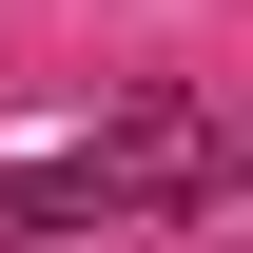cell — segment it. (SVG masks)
<instances>
[{
  "instance_id": "cell-1",
  "label": "cell",
  "mask_w": 253,
  "mask_h": 253,
  "mask_svg": "<svg viewBox=\"0 0 253 253\" xmlns=\"http://www.w3.org/2000/svg\"><path fill=\"white\" fill-rule=\"evenodd\" d=\"M156 195H214V117H117V136H59V156H0V234H117Z\"/></svg>"
}]
</instances>
